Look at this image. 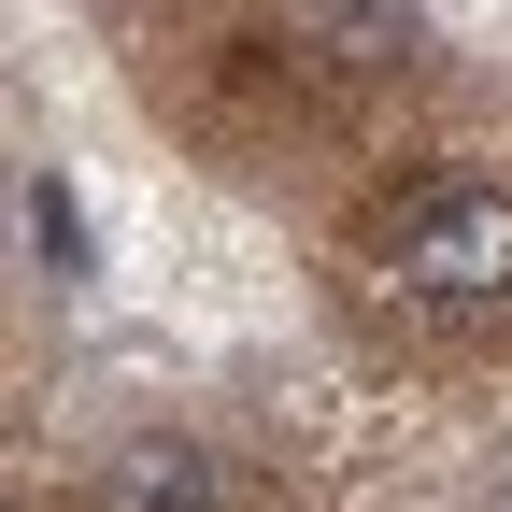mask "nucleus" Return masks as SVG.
Instances as JSON below:
<instances>
[{
  "label": "nucleus",
  "mask_w": 512,
  "mask_h": 512,
  "mask_svg": "<svg viewBox=\"0 0 512 512\" xmlns=\"http://www.w3.org/2000/svg\"><path fill=\"white\" fill-rule=\"evenodd\" d=\"M328 43L356 57V72H384V57H413V15H370V0H328Z\"/></svg>",
  "instance_id": "obj_3"
},
{
  "label": "nucleus",
  "mask_w": 512,
  "mask_h": 512,
  "mask_svg": "<svg viewBox=\"0 0 512 512\" xmlns=\"http://www.w3.org/2000/svg\"><path fill=\"white\" fill-rule=\"evenodd\" d=\"M29 228H43L57 271H86V228H72V185H57V171H29Z\"/></svg>",
  "instance_id": "obj_4"
},
{
  "label": "nucleus",
  "mask_w": 512,
  "mask_h": 512,
  "mask_svg": "<svg viewBox=\"0 0 512 512\" xmlns=\"http://www.w3.org/2000/svg\"><path fill=\"white\" fill-rule=\"evenodd\" d=\"M86 512H214V456L171 427H128L114 456L86 470Z\"/></svg>",
  "instance_id": "obj_2"
},
{
  "label": "nucleus",
  "mask_w": 512,
  "mask_h": 512,
  "mask_svg": "<svg viewBox=\"0 0 512 512\" xmlns=\"http://www.w3.org/2000/svg\"><path fill=\"white\" fill-rule=\"evenodd\" d=\"M399 285L441 299V313H498V299H512V185L441 171L427 200L399 214Z\"/></svg>",
  "instance_id": "obj_1"
}]
</instances>
